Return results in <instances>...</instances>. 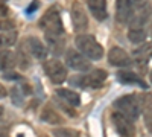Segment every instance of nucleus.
I'll use <instances>...</instances> for the list:
<instances>
[{"instance_id": "obj_11", "label": "nucleus", "mask_w": 152, "mask_h": 137, "mask_svg": "<svg viewBox=\"0 0 152 137\" xmlns=\"http://www.w3.org/2000/svg\"><path fill=\"white\" fill-rule=\"evenodd\" d=\"M108 61L111 66H116V67H129L131 66V56L122 47H111L108 52Z\"/></svg>"}, {"instance_id": "obj_29", "label": "nucleus", "mask_w": 152, "mask_h": 137, "mask_svg": "<svg viewBox=\"0 0 152 137\" xmlns=\"http://www.w3.org/2000/svg\"><path fill=\"white\" fill-rule=\"evenodd\" d=\"M149 34H151V37H152V21H151V26H149Z\"/></svg>"}, {"instance_id": "obj_14", "label": "nucleus", "mask_w": 152, "mask_h": 137, "mask_svg": "<svg viewBox=\"0 0 152 137\" xmlns=\"http://www.w3.org/2000/svg\"><path fill=\"white\" fill-rule=\"evenodd\" d=\"M117 78L122 84H128V85H140L143 87V89H148V85L143 82V79L138 76V75H135L134 72L125 69V70H119L117 72Z\"/></svg>"}, {"instance_id": "obj_27", "label": "nucleus", "mask_w": 152, "mask_h": 137, "mask_svg": "<svg viewBox=\"0 0 152 137\" xmlns=\"http://www.w3.org/2000/svg\"><path fill=\"white\" fill-rule=\"evenodd\" d=\"M2 116H3V107L0 105V119H2Z\"/></svg>"}, {"instance_id": "obj_15", "label": "nucleus", "mask_w": 152, "mask_h": 137, "mask_svg": "<svg viewBox=\"0 0 152 137\" xmlns=\"http://www.w3.org/2000/svg\"><path fill=\"white\" fill-rule=\"evenodd\" d=\"M15 64H17V56L14 52L6 51V49L0 51V70L11 72V70H14Z\"/></svg>"}, {"instance_id": "obj_5", "label": "nucleus", "mask_w": 152, "mask_h": 137, "mask_svg": "<svg viewBox=\"0 0 152 137\" xmlns=\"http://www.w3.org/2000/svg\"><path fill=\"white\" fill-rule=\"evenodd\" d=\"M151 18V8L149 3L145 0H134L132 15L128 21L129 28H143L146 21Z\"/></svg>"}, {"instance_id": "obj_20", "label": "nucleus", "mask_w": 152, "mask_h": 137, "mask_svg": "<svg viewBox=\"0 0 152 137\" xmlns=\"http://www.w3.org/2000/svg\"><path fill=\"white\" fill-rule=\"evenodd\" d=\"M41 120L50 123V125H59V123L62 122V119L59 117V114L56 113L53 108H50V107H46L41 111Z\"/></svg>"}, {"instance_id": "obj_19", "label": "nucleus", "mask_w": 152, "mask_h": 137, "mask_svg": "<svg viewBox=\"0 0 152 137\" xmlns=\"http://www.w3.org/2000/svg\"><path fill=\"white\" fill-rule=\"evenodd\" d=\"M148 38V32L145 28H129L128 31V40L134 44H142Z\"/></svg>"}, {"instance_id": "obj_25", "label": "nucleus", "mask_w": 152, "mask_h": 137, "mask_svg": "<svg viewBox=\"0 0 152 137\" xmlns=\"http://www.w3.org/2000/svg\"><path fill=\"white\" fill-rule=\"evenodd\" d=\"M37 6H38V2L35 0V2H34L32 5H29V8H28V12H34V11L37 9Z\"/></svg>"}, {"instance_id": "obj_23", "label": "nucleus", "mask_w": 152, "mask_h": 137, "mask_svg": "<svg viewBox=\"0 0 152 137\" xmlns=\"http://www.w3.org/2000/svg\"><path fill=\"white\" fill-rule=\"evenodd\" d=\"M15 28V21H12L9 18H0V31L2 32H6V31H14Z\"/></svg>"}, {"instance_id": "obj_26", "label": "nucleus", "mask_w": 152, "mask_h": 137, "mask_svg": "<svg viewBox=\"0 0 152 137\" xmlns=\"http://www.w3.org/2000/svg\"><path fill=\"white\" fill-rule=\"evenodd\" d=\"M5 96H6V89L0 84V97H5Z\"/></svg>"}, {"instance_id": "obj_9", "label": "nucleus", "mask_w": 152, "mask_h": 137, "mask_svg": "<svg viewBox=\"0 0 152 137\" xmlns=\"http://www.w3.org/2000/svg\"><path fill=\"white\" fill-rule=\"evenodd\" d=\"M70 15H72V23L76 32H84L88 28V17L85 14V9L79 2H73L72 9H70Z\"/></svg>"}, {"instance_id": "obj_10", "label": "nucleus", "mask_w": 152, "mask_h": 137, "mask_svg": "<svg viewBox=\"0 0 152 137\" xmlns=\"http://www.w3.org/2000/svg\"><path fill=\"white\" fill-rule=\"evenodd\" d=\"M113 122H114V127H116L117 133L122 137H135V127L131 119H128L126 116L120 114L117 111V113L113 114Z\"/></svg>"}, {"instance_id": "obj_22", "label": "nucleus", "mask_w": 152, "mask_h": 137, "mask_svg": "<svg viewBox=\"0 0 152 137\" xmlns=\"http://www.w3.org/2000/svg\"><path fill=\"white\" fill-rule=\"evenodd\" d=\"M53 137H81V134L73 128H56L53 130Z\"/></svg>"}, {"instance_id": "obj_8", "label": "nucleus", "mask_w": 152, "mask_h": 137, "mask_svg": "<svg viewBox=\"0 0 152 137\" xmlns=\"http://www.w3.org/2000/svg\"><path fill=\"white\" fill-rule=\"evenodd\" d=\"M23 49L26 52V55H29V56L32 55L37 59H46L47 53H49L46 44H43V41L40 38H37V37H28V38H24Z\"/></svg>"}, {"instance_id": "obj_12", "label": "nucleus", "mask_w": 152, "mask_h": 137, "mask_svg": "<svg viewBox=\"0 0 152 137\" xmlns=\"http://www.w3.org/2000/svg\"><path fill=\"white\" fill-rule=\"evenodd\" d=\"M134 9V0H117L116 2V18L119 23H128Z\"/></svg>"}, {"instance_id": "obj_2", "label": "nucleus", "mask_w": 152, "mask_h": 137, "mask_svg": "<svg viewBox=\"0 0 152 137\" xmlns=\"http://www.w3.org/2000/svg\"><path fill=\"white\" fill-rule=\"evenodd\" d=\"M75 44L78 47V51L87 56L90 61H99L104 56V47L100 46V43L94 38L93 35L88 34H79L75 38Z\"/></svg>"}, {"instance_id": "obj_30", "label": "nucleus", "mask_w": 152, "mask_h": 137, "mask_svg": "<svg viewBox=\"0 0 152 137\" xmlns=\"http://www.w3.org/2000/svg\"><path fill=\"white\" fill-rule=\"evenodd\" d=\"M149 79H151V82H152V70H151V73H149Z\"/></svg>"}, {"instance_id": "obj_4", "label": "nucleus", "mask_w": 152, "mask_h": 137, "mask_svg": "<svg viewBox=\"0 0 152 137\" xmlns=\"http://www.w3.org/2000/svg\"><path fill=\"white\" fill-rule=\"evenodd\" d=\"M114 107L117 108V111L120 114L126 116L132 122L140 117V113H142L140 99H138L137 96H134V95H126V96H122V97L116 99V101H114Z\"/></svg>"}, {"instance_id": "obj_21", "label": "nucleus", "mask_w": 152, "mask_h": 137, "mask_svg": "<svg viewBox=\"0 0 152 137\" xmlns=\"http://www.w3.org/2000/svg\"><path fill=\"white\" fill-rule=\"evenodd\" d=\"M17 41V32L15 31H6L0 32V49H6L14 46Z\"/></svg>"}, {"instance_id": "obj_17", "label": "nucleus", "mask_w": 152, "mask_h": 137, "mask_svg": "<svg viewBox=\"0 0 152 137\" xmlns=\"http://www.w3.org/2000/svg\"><path fill=\"white\" fill-rule=\"evenodd\" d=\"M140 105L143 111V117H145V125L148 131L152 134V99L146 96L145 99H140Z\"/></svg>"}, {"instance_id": "obj_31", "label": "nucleus", "mask_w": 152, "mask_h": 137, "mask_svg": "<svg viewBox=\"0 0 152 137\" xmlns=\"http://www.w3.org/2000/svg\"><path fill=\"white\" fill-rule=\"evenodd\" d=\"M17 137H24V136H23V134H20V136H17Z\"/></svg>"}, {"instance_id": "obj_18", "label": "nucleus", "mask_w": 152, "mask_h": 137, "mask_svg": "<svg viewBox=\"0 0 152 137\" xmlns=\"http://www.w3.org/2000/svg\"><path fill=\"white\" fill-rule=\"evenodd\" d=\"M134 58L137 63H146L149 58H152V41L151 43H142L140 47L134 51Z\"/></svg>"}, {"instance_id": "obj_13", "label": "nucleus", "mask_w": 152, "mask_h": 137, "mask_svg": "<svg viewBox=\"0 0 152 137\" xmlns=\"http://www.w3.org/2000/svg\"><path fill=\"white\" fill-rule=\"evenodd\" d=\"M88 9H90L91 15L97 21H104L108 15L107 12V0H87Z\"/></svg>"}, {"instance_id": "obj_16", "label": "nucleus", "mask_w": 152, "mask_h": 137, "mask_svg": "<svg viewBox=\"0 0 152 137\" xmlns=\"http://www.w3.org/2000/svg\"><path fill=\"white\" fill-rule=\"evenodd\" d=\"M56 95L62 99L64 102H67L72 107H79L81 105V96L79 93H76L73 90H67V89H59L56 90Z\"/></svg>"}, {"instance_id": "obj_6", "label": "nucleus", "mask_w": 152, "mask_h": 137, "mask_svg": "<svg viewBox=\"0 0 152 137\" xmlns=\"http://www.w3.org/2000/svg\"><path fill=\"white\" fill-rule=\"evenodd\" d=\"M44 72L53 84H62L64 81H67V69L56 58L46 61L44 63Z\"/></svg>"}, {"instance_id": "obj_24", "label": "nucleus", "mask_w": 152, "mask_h": 137, "mask_svg": "<svg viewBox=\"0 0 152 137\" xmlns=\"http://www.w3.org/2000/svg\"><path fill=\"white\" fill-rule=\"evenodd\" d=\"M6 14H8V6H5V5H0V18H3Z\"/></svg>"}, {"instance_id": "obj_1", "label": "nucleus", "mask_w": 152, "mask_h": 137, "mask_svg": "<svg viewBox=\"0 0 152 137\" xmlns=\"http://www.w3.org/2000/svg\"><path fill=\"white\" fill-rule=\"evenodd\" d=\"M40 26L44 29L46 41L55 53H61L64 49V26L56 6L49 8L40 21Z\"/></svg>"}, {"instance_id": "obj_3", "label": "nucleus", "mask_w": 152, "mask_h": 137, "mask_svg": "<svg viewBox=\"0 0 152 137\" xmlns=\"http://www.w3.org/2000/svg\"><path fill=\"white\" fill-rule=\"evenodd\" d=\"M107 76L108 75L105 70L93 69V70H88L85 75H81V76H73L70 82L72 85L82 87V89H100V87H104Z\"/></svg>"}, {"instance_id": "obj_28", "label": "nucleus", "mask_w": 152, "mask_h": 137, "mask_svg": "<svg viewBox=\"0 0 152 137\" xmlns=\"http://www.w3.org/2000/svg\"><path fill=\"white\" fill-rule=\"evenodd\" d=\"M0 137H8V134L3 133V131H0Z\"/></svg>"}, {"instance_id": "obj_7", "label": "nucleus", "mask_w": 152, "mask_h": 137, "mask_svg": "<svg viewBox=\"0 0 152 137\" xmlns=\"http://www.w3.org/2000/svg\"><path fill=\"white\" fill-rule=\"evenodd\" d=\"M66 66L75 72H88L91 70V61L81 52L70 49L66 52Z\"/></svg>"}]
</instances>
